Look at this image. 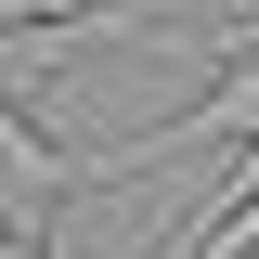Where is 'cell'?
Wrapping results in <instances>:
<instances>
[{
	"label": "cell",
	"mask_w": 259,
	"mask_h": 259,
	"mask_svg": "<svg viewBox=\"0 0 259 259\" xmlns=\"http://www.w3.org/2000/svg\"><path fill=\"white\" fill-rule=\"evenodd\" d=\"M130 168H117V143H52V130H26V104H13V78H0V221L26 233V221H52L65 194H117Z\"/></svg>",
	"instance_id": "6da1fadb"
},
{
	"label": "cell",
	"mask_w": 259,
	"mask_h": 259,
	"mask_svg": "<svg viewBox=\"0 0 259 259\" xmlns=\"http://www.w3.org/2000/svg\"><path fill=\"white\" fill-rule=\"evenodd\" d=\"M78 13H104V0H0V39H26V26H78Z\"/></svg>",
	"instance_id": "7a4b0ae2"
}]
</instances>
